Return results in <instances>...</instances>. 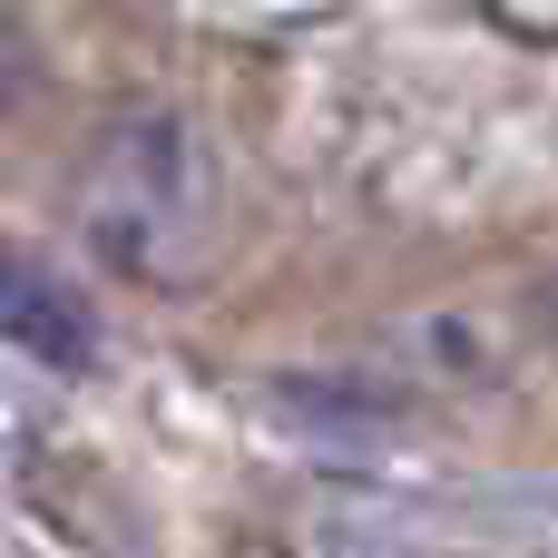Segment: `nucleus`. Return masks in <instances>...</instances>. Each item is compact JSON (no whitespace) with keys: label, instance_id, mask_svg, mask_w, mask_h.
<instances>
[{"label":"nucleus","instance_id":"f257e3e1","mask_svg":"<svg viewBox=\"0 0 558 558\" xmlns=\"http://www.w3.org/2000/svg\"><path fill=\"white\" fill-rule=\"evenodd\" d=\"M78 226H88V245H98L118 275L177 294V284L206 265V235H216L206 147L186 137V118H167V108L118 118V128L98 137V157H88Z\"/></svg>","mask_w":558,"mask_h":558},{"label":"nucleus","instance_id":"f03ea898","mask_svg":"<svg viewBox=\"0 0 558 558\" xmlns=\"http://www.w3.org/2000/svg\"><path fill=\"white\" fill-rule=\"evenodd\" d=\"M0 343H20L29 363H49V373H88L98 363V314H88V294L78 284H59L29 245H10L0 235Z\"/></svg>","mask_w":558,"mask_h":558}]
</instances>
